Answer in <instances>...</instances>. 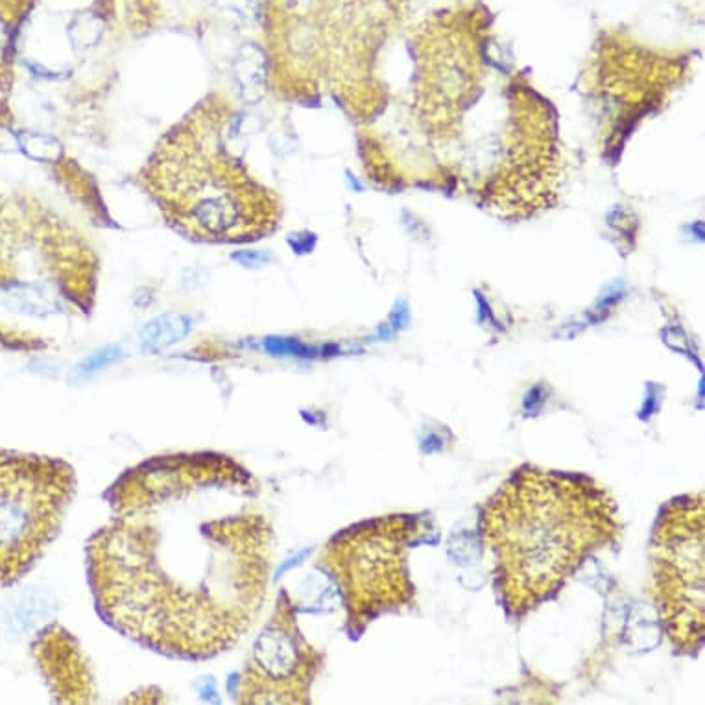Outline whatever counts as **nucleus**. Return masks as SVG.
<instances>
[{
	"label": "nucleus",
	"mask_w": 705,
	"mask_h": 705,
	"mask_svg": "<svg viewBox=\"0 0 705 705\" xmlns=\"http://www.w3.org/2000/svg\"><path fill=\"white\" fill-rule=\"evenodd\" d=\"M259 484L218 453L156 456L106 493L113 515L87 541L100 617L137 645L202 661L228 652L263 610L274 528Z\"/></svg>",
	"instance_id": "obj_1"
},
{
	"label": "nucleus",
	"mask_w": 705,
	"mask_h": 705,
	"mask_svg": "<svg viewBox=\"0 0 705 705\" xmlns=\"http://www.w3.org/2000/svg\"><path fill=\"white\" fill-rule=\"evenodd\" d=\"M480 536L508 615L523 619L621 536L617 502L586 477L519 469L484 504Z\"/></svg>",
	"instance_id": "obj_2"
},
{
	"label": "nucleus",
	"mask_w": 705,
	"mask_h": 705,
	"mask_svg": "<svg viewBox=\"0 0 705 705\" xmlns=\"http://www.w3.org/2000/svg\"><path fill=\"white\" fill-rule=\"evenodd\" d=\"M421 534L418 519L386 515L351 526L325 545L320 567L340 589L351 637H359L381 615L414 604L408 550Z\"/></svg>",
	"instance_id": "obj_3"
},
{
	"label": "nucleus",
	"mask_w": 705,
	"mask_h": 705,
	"mask_svg": "<svg viewBox=\"0 0 705 705\" xmlns=\"http://www.w3.org/2000/svg\"><path fill=\"white\" fill-rule=\"evenodd\" d=\"M235 161L213 152L204 139L178 133L161 148L156 165L159 194L181 224L218 240H248L259 228L251 183Z\"/></svg>",
	"instance_id": "obj_4"
},
{
	"label": "nucleus",
	"mask_w": 705,
	"mask_h": 705,
	"mask_svg": "<svg viewBox=\"0 0 705 705\" xmlns=\"http://www.w3.org/2000/svg\"><path fill=\"white\" fill-rule=\"evenodd\" d=\"M76 491L67 462L0 451V587L12 586L45 554Z\"/></svg>",
	"instance_id": "obj_5"
},
{
	"label": "nucleus",
	"mask_w": 705,
	"mask_h": 705,
	"mask_svg": "<svg viewBox=\"0 0 705 705\" xmlns=\"http://www.w3.org/2000/svg\"><path fill=\"white\" fill-rule=\"evenodd\" d=\"M652 597L672 648L696 654L705 639L704 495L670 502L652 541Z\"/></svg>",
	"instance_id": "obj_6"
},
{
	"label": "nucleus",
	"mask_w": 705,
	"mask_h": 705,
	"mask_svg": "<svg viewBox=\"0 0 705 705\" xmlns=\"http://www.w3.org/2000/svg\"><path fill=\"white\" fill-rule=\"evenodd\" d=\"M322 669L323 656L301 632L298 610L283 591L251 646L233 694L242 705L311 704L312 685Z\"/></svg>",
	"instance_id": "obj_7"
},
{
	"label": "nucleus",
	"mask_w": 705,
	"mask_h": 705,
	"mask_svg": "<svg viewBox=\"0 0 705 705\" xmlns=\"http://www.w3.org/2000/svg\"><path fill=\"white\" fill-rule=\"evenodd\" d=\"M32 654L58 704L87 705L96 700L95 676L89 659L71 632L50 622L39 630Z\"/></svg>",
	"instance_id": "obj_8"
},
{
	"label": "nucleus",
	"mask_w": 705,
	"mask_h": 705,
	"mask_svg": "<svg viewBox=\"0 0 705 705\" xmlns=\"http://www.w3.org/2000/svg\"><path fill=\"white\" fill-rule=\"evenodd\" d=\"M233 80L239 96L248 104H257L266 91V60L263 50L246 43L233 60Z\"/></svg>",
	"instance_id": "obj_9"
},
{
	"label": "nucleus",
	"mask_w": 705,
	"mask_h": 705,
	"mask_svg": "<svg viewBox=\"0 0 705 705\" xmlns=\"http://www.w3.org/2000/svg\"><path fill=\"white\" fill-rule=\"evenodd\" d=\"M194 320L187 314L167 312L146 323L139 335L143 353H161L168 347L180 344L183 338L191 335Z\"/></svg>",
	"instance_id": "obj_10"
},
{
	"label": "nucleus",
	"mask_w": 705,
	"mask_h": 705,
	"mask_svg": "<svg viewBox=\"0 0 705 705\" xmlns=\"http://www.w3.org/2000/svg\"><path fill=\"white\" fill-rule=\"evenodd\" d=\"M54 602L39 593H24L13 600L8 608V624L13 632L26 634L36 630L37 626H47L54 615Z\"/></svg>",
	"instance_id": "obj_11"
},
{
	"label": "nucleus",
	"mask_w": 705,
	"mask_h": 705,
	"mask_svg": "<svg viewBox=\"0 0 705 705\" xmlns=\"http://www.w3.org/2000/svg\"><path fill=\"white\" fill-rule=\"evenodd\" d=\"M17 144L24 156L39 163H58L63 156V144L48 133H17Z\"/></svg>",
	"instance_id": "obj_12"
},
{
	"label": "nucleus",
	"mask_w": 705,
	"mask_h": 705,
	"mask_svg": "<svg viewBox=\"0 0 705 705\" xmlns=\"http://www.w3.org/2000/svg\"><path fill=\"white\" fill-rule=\"evenodd\" d=\"M104 36V21L95 13H80L69 26V39L76 50H89Z\"/></svg>",
	"instance_id": "obj_13"
},
{
	"label": "nucleus",
	"mask_w": 705,
	"mask_h": 705,
	"mask_svg": "<svg viewBox=\"0 0 705 705\" xmlns=\"http://www.w3.org/2000/svg\"><path fill=\"white\" fill-rule=\"evenodd\" d=\"M124 357V351L122 347L119 346H109L96 351L93 355H89L87 359L82 360L78 364V368L74 371L76 379H85V377H91L95 375L98 371L106 370L111 364H115L117 360Z\"/></svg>",
	"instance_id": "obj_14"
},
{
	"label": "nucleus",
	"mask_w": 705,
	"mask_h": 705,
	"mask_svg": "<svg viewBox=\"0 0 705 705\" xmlns=\"http://www.w3.org/2000/svg\"><path fill=\"white\" fill-rule=\"evenodd\" d=\"M220 10L228 13L240 26H251L257 19V6L253 0H220Z\"/></svg>",
	"instance_id": "obj_15"
},
{
	"label": "nucleus",
	"mask_w": 705,
	"mask_h": 705,
	"mask_svg": "<svg viewBox=\"0 0 705 705\" xmlns=\"http://www.w3.org/2000/svg\"><path fill=\"white\" fill-rule=\"evenodd\" d=\"M15 39V24L6 15H0V65L10 58Z\"/></svg>",
	"instance_id": "obj_16"
},
{
	"label": "nucleus",
	"mask_w": 705,
	"mask_h": 705,
	"mask_svg": "<svg viewBox=\"0 0 705 705\" xmlns=\"http://www.w3.org/2000/svg\"><path fill=\"white\" fill-rule=\"evenodd\" d=\"M231 259L235 263H239L240 266H244V268H257V266H263L264 263H268V255H264L261 251H237V253L231 255Z\"/></svg>",
	"instance_id": "obj_17"
},
{
	"label": "nucleus",
	"mask_w": 705,
	"mask_h": 705,
	"mask_svg": "<svg viewBox=\"0 0 705 705\" xmlns=\"http://www.w3.org/2000/svg\"><path fill=\"white\" fill-rule=\"evenodd\" d=\"M198 693L207 700V702H218V689H216L215 678H202V682L198 683Z\"/></svg>",
	"instance_id": "obj_18"
}]
</instances>
